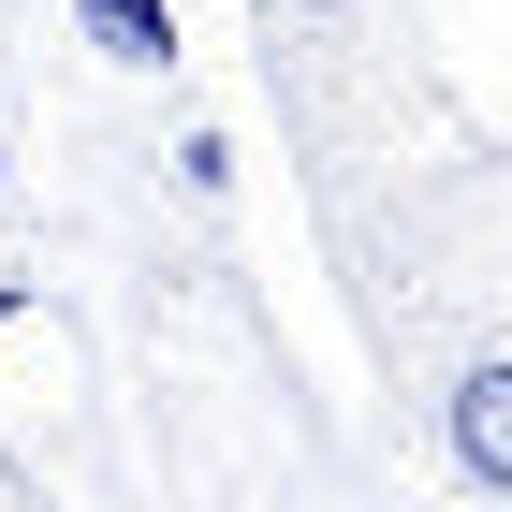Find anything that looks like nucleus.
I'll list each match as a JSON object with an SVG mask.
<instances>
[{
	"label": "nucleus",
	"mask_w": 512,
	"mask_h": 512,
	"mask_svg": "<svg viewBox=\"0 0 512 512\" xmlns=\"http://www.w3.org/2000/svg\"><path fill=\"white\" fill-rule=\"evenodd\" d=\"M439 439H454L469 498H512V352H498V337L454 352V381H439Z\"/></svg>",
	"instance_id": "nucleus-1"
},
{
	"label": "nucleus",
	"mask_w": 512,
	"mask_h": 512,
	"mask_svg": "<svg viewBox=\"0 0 512 512\" xmlns=\"http://www.w3.org/2000/svg\"><path fill=\"white\" fill-rule=\"evenodd\" d=\"M249 15H264V74L322 88L352 44H381V15H395V0H249Z\"/></svg>",
	"instance_id": "nucleus-2"
},
{
	"label": "nucleus",
	"mask_w": 512,
	"mask_h": 512,
	"mask_svg": "<svg viewBox=\"0 0 512 512\" xmlns=\"http://www.w3.org/2000/svg\"><path fill=\"white\" fill-rule=\"evenodd\" d=\"M74 30H88V59H103V74H147V88H176V59H191L176 0H74Z\"/></svg>",
	"instance_id": "nucleus-3"
},
{
	"label": "nucleus",
	"mask_w": 512,
	"mask_h": 512,
	"mask_svg": "<svg viewBox=\"0 0 512 512\" xmlns=\"http://www.w3.org/2000/svg\"><path fill=\"white\" fill-rule=\"evenodd\" d=\"M176 191H191V205H220V191H235V147H220V132H205V118L176 132Z\"/></svg>",
	"instance_id": "nucleus-4"
},
{
	"label": "nucleus",
	"mask_w": 512,
	"mask_h": 512,
	"mask_svg": "<svg viewBox=\"0 0 512 512\" xmlns=\"http://www.w3.org/2000/svg\"><path fill=\"white\" fill-rule=\"evenodd\" d=\"M0 176H15V147H0Z\"/></svg>",
	"instance_id": "nucleus-5"
}]
</instances>
